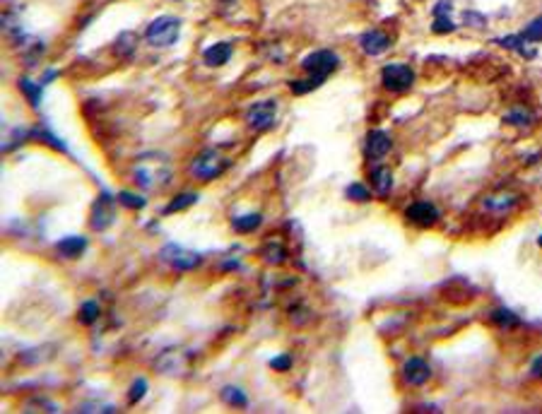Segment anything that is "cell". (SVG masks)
<instances>
[{
  "instance_id": "obj_12",
  "label": "cell",
  "mask_w": 542,
  "mask_h": 414,
  "mask_svg": "<svg viewBox=\"0 0 542 414\" xmlns=\"http://www.w3.org/2000/svg\"><path fill=\"white\" fill-rule=\"evenodd\" d=\"M234 49L229 41H220V44H212L210 49L202 51V60H205V65H210V68H222L224 63H229V58H232Z\"/></svg>"
},
{
  "instance_id": "obj_35",
  "label": "cell",
  "mask_w": 542,
  "mask_h": 414,
  "mask_svg": "<svg viewBox=\"0 0 542 414\" xmlns=\"http://www.w3.org/2000/svg\"><path fill=\"white\" fill-rule=\"evenodd\" d=\"M537 243H540V246H542V234H540V239H537Z\"/></svg>"
},
{
  "instance_id": "obj_26",
  "label": "cell",
  "mask_w": 542,
  "mask_h": 414,
  "mask_svg": "<svg viewBox=\"0 0 542 414\" xmlns=\"http://www.w3.org/2000/svg\"><path fill=\"white\" fill-rule=\"evenodd\" d=\"M513 202H516L513 195H492L487 200V207L489 210H497V212H508L513 207Z\"/></svg>"
},
{
  "instance_id": "obj_34",
  "label": "cell",
  "mask_w": 542,
  "mask_h": 414,
  "mask_svg": "<svg viewBox=\"0 0 542 414\" xmlns=\"http://www.w3.org/2000/svg\"><path fill=\"white\" fill-rule=\"evenodd\" d=\"M530 374L535 376V378H542V354L537 356L535 361H532V366H530Z\"/></svg>"
},
{
  "instance_id": "obj_22",
  "label": "cell",
  "mask_w": 542,
  "mask_h": 414,
  "mask_svg": "<svg viewBox=\"0 0 542 414\" xmlns=\"http://www.w3.org/2000/svg\"><path fill=\"white\" fill-rule=\"evenodd\" d=\"M499 46H504V49H511V51H518V53H523L526 58H532V51H526V39H523V34H513V36H504V39L497 41Z\"/></svg>"
},
{
  "instance_id": "obj_24",
  "label": "cell",
  "mask_w": 542,
  "mask_h": 414,
  "mask_svg": "<svg viewBox=\"0 0 542 414\" xmlns=\"http://www.w3.org/2000/svg\"><path fill=\"white\" fill-rule=\"evenodd\" d=\"M116 200H119L123 207H128V210H143V207L148 205V200H145L143 195L130 193V191H121L119 195H116Z\"/></svg>"
},
{
  "instance_id": "obj_7",
  "label": "cell",
  "mask_w": 542,
  "mask_h": 414,
  "mask_svg": "<svg viewBox=\"0 0 542 414\" xmlns=\"http://www.w3.org/2000/svg\"><path fill=\"white\" fill-rule=\"evenodd\" d=\"M405 217L410 219L412 224H417V227H434V224L439 222V210L432 205V202L427 200H417L412 202V205L405 210Z\"/></svg>"
},
{
  "instance_id": "obj_3",
  "label": "cell",
  "mask_w": 542,
  "mask_h": 414,
  "mask_svg": "<svg viewBox=\"0 0 542 414\" xmlns=\"http://www.w3.org/2000/svg\"><path fill=\"white\" fill-rule=\"evenodd\" d=\"M159 258H162L169 267H174V270H178V272L196 270V267L202 263L200 253L188 251V248L178 246V243H167V246L159 251Z\"/></svg>"
},
{
  "instance_id": "obj_9",
  "label": "cell",
  "mask_w": 542,
  "mask_h": 414,
  "mask_svg": "<svg viewBox=\"0 0 542 414\" xmlns=\"http://www.w3.org/2000/svg\"><path fill=\"white\" fill-rule=\"evenodd\" d=\"M403 376L410 385H424L429 378H432V366H429L424 359H419V356H412V359L405 361Z\"/></svg>"
},
{
  "instance_id": "obj_2",
  "label": "cell",
  "mask_w": 542,
  "mask_h": 414,
  "mask_svg": "<svg viewBox=\"0 0 542 414\" xmlns=\"http://www.w3.org/2000/svg\"><path fill=\"white\" fill-rule=\"evenodd\" d=\"M227 169H229V159L222 157L217 149H202V152L191 162V173L202 183L220 178Z\"/></svg>"
},
{
  "instance_id": "obj_21",
  "label": "cell",
  "mask_w": 542,
  "mask_h": 414,
  "mask_svg": "<svg viewBox=\"0 0 542 414\" xmlns=\"http://www.w3.org/2000/svg\"><path fill=\"white\" fill-rule=\"evenodd\" d=\"M135 46H138V36H135L133 32H123V34L116 39V53L128 58V56H133Z\"/></svg>"
},
{
  "instance_id": "obj_23",
  "label": "cell",
  "mask_w": 542,
  "mask_h": 414,
  "mask_svg": "<svg viewBox=\"0 0 542 414\" xmlns=\"http://www.w3.org/2000/svg\"><path fill=\"white\" fill-rule=\"evenodd\" d=\"M99 313H102V308H99L97 301H84V304L80 306V323H82V326H92V323H97Z\"/></svg>"
},
{
  "instance_id": "obj_11",
  "label": "cell",
  "mask_w": 542,
  "mask_h": 414,
  "mask_svg": "<svg viewBox=\"0 0 542 414\" xmlns=\"http://www.w3.org/2000/svg\"><path fill=\"white\" fill-rule=\"evenodd\" d=\"M114 222V210H111V197L108 195H102L97 200V205H94L92 210V229L94 232H104V229L108 227V224Z\"/></svg>"
},
{
  "instance_id": "obj_32",
  "label": "cell",
  "mask_w": 542,
  "mask_h": 414,
  "mask_svg": "<svg viewBox=\"0 0 542 414\" xmlns=\"http://www.w3.org/2000/svg\"><path fill=\"white\" fill-rule=\"evenodd\" d=\"M504 121H506V123H511V125H523V123H528V121H530V114H528V111H523V109H516V111H511V114L504 116Z\"/></svg>"
},
{
  "instance_id": "obj_33",
  "label": "cell",
  "mask_w": 542,
  "mask_h": 414,
  "mask_svg": "<svg viewBox=\"0 0 542 414\" xmlns=\"http://www.w3.org/2000/svg\"><path fill=\"white\" fill-rule=\"evenodd\" d=\"M453 5H451V0H439V5L434 8V17H441V15H451Z\"/></svg>"
},
{
  "instance_id": "obj_8",
  "label": "cell",
  "mask_w": 542,
  "mask_h": 414,
  "mask_svg": "<svg viewBox=\"0 0 542 414\" xmlns=\"http://www.w3.org/2000/svg\"><path fill=\"white\" fill-rule=\"evenodd\" d=\"M390 147H393V140L386 130H371L366 135V157L371 162H381L390 152Z\"/></svg>"
},
{
  "instance_id": "obj_17",
  "label": "cell",
  "mask_w": 542,
  "mask_h": 414,
  "mask_svg": "<svg viewBox=\"0 0 542 414\" xmlns=\"http://www.w3.org/2000/svg\"><path fill=\"white\" fill-rule=\"evenodd\" d=\"M198 197H200L198 193H181V195H176L167 207H164V215H174V212H181V210H188L191 205H196Z\"/></svg>"
},
{
  "instance_id": "obj_19",
  "label": "cell",
  "mask_w": 542,
  "mask_h": 414,
  "mask_svg": "<svg viewBox=\"0 0 542 414\" xmlns=\"http://www.w3.org/2000/svg\"><path fill=\"white\" fill-rule=\"evenodd\" d=\"M323 82H325V77H318V75H309L306 80H292L290 89L294 94H309V92H314V89H318Z\"/></svg>"
},
{
  "instance_id": "obj_18",
  "label": "cell",
  "mask_w": 542,
  "mask_h": 414,
  "mask_svg": "<svg viewBox=\"0 0 542 414\" xmlns=\"http://www.w3.org/2000/svg\"><path fill=\"white\" fill-rule=\"evenodd\" d=\"M261 253H263V258H266V263H270V265H282V263L287 260L285 246L277 243V241H268Z\"/></svg>"
},
{
  "instance_id": "obj_27",
  "label": "cell",
  "mask_w": 542,
  "mask_h": 414,
  "mask_svg": "<svg viewBox=\"0 0 542 414\" xmlns=\"http://www.w3.org/2000/svg\"><path fill=\"white\" fill-rule=\"evenodd\" d=\"M345 195L350 197V200H355V202H366L371 197V193H369V188L362 186V183H350V186H347V191H345Z\"/></svg>"
},
{
  "instance_id": "obj_15",
  "label": "cell",
  "mask_w": 542,
  "mask_h": 414,
  "mask_svg": "<svg viewBox=\"0 0 542 414\" xmlns=\"http://www.w3.org/2000/svg\"><path fill=\"white\" fill-rule=\"evenodd\" d=\"M492 323L497 328H502V330H513V328L521 326V318L508 308H497L492 310Z\"/></svg>"
},
{
  "instance_id": "obj_1",
  "label": "cell",
  "mask_w": 542,
  "mask_h": 414,
  "mask_svg": "<svg viewBox=\"0 0 542 414\" xmlns=\"http://www.w3.org/2000/svg\"><path fill=\"white\" fill-rule=\"evenodd\" d=\"M178 34H181V20L174 15H162L157 20H152L145 29V39L154 49H169L172 44H176Z\"/></svg>"
},
{
  "instance_id": "obj_28",
  "label": "cell",
  "mask_w": 542,
  "mask_h": 414,
  "mask_svg": "<svg viewBox=\"0 0 542 414\" xmlns=\"http://www.w3.org/2000/svg\"><path fill=\"white\" fill-rule=\"evenodd\" d=\"M145 393H148V380H145V378H135L133 385H130V390H128V402L130 404L140 402V400L145 398Z\"/></svg>"
},
{
  "instance_id": "obj_4",
  "label": "cell",
  "mask_w": 542,
  "mask_h": 414,
  "mask_svg": "<svg viewBox=\"0 0 542 414\" xmlns=\"http://www.w3.org/2000/svg\"><path fill=\"white\" fill-rule=\"evenodd\" d=\"M381 82L388 92L403 94L408 89H412L414 84V70L405 63H390L381 70Z\"/></svg>"
},
{
  "instance_id": "obj_25",
  "label": "cell",
  "mask_w": 542,
  "mask_h": 414,
  "mask_svg": "<svg viewBox=\"0 0 542 414\" xmlns=\"http://www.w3.org/2000/svg\"><path fill=\"white\" fill-rule=\"evenodd\" d=\"M20 89L27 94V97H30L32 106H34V109H39V101H41V82H39V84H34V82H32V80L20 77Z\"/></svg>"
},
{
  "instance_id": "obj_30",
  "label": "cell",
  "mask_w": 542,
  "mask_h": 414,
  "mask_svg": "<svg viewBox=\"0 0 542 414\" xmlns=\"http://www.w3.org/2000/svg\"><path fill=\"white\" fill-rule=\"evenodd\" d=\"M434 34H451L456 32V25L451 22L449 15H441V17H434V27H432Z\"/></svg>"
},
{
  "instance_id": "obj_5",
  "label": "cell",
  "mask_w": 542,
  "mask_h": 414,
  "mask_svg": "<svg viewBox=\"0 0 542 414\" xmlns=\"http://www.w3.org/2000/svg\"><path fill=\"white\" fill-rule=\"evenodd\" d=\"M275 116H277V101L275 99H263V101H256L253 106H248L246 125L258 130V133H263V130H270L275 125Z\"/></svg>"
},
{
  "instance_id": "obj_20",
  "label": "cell",
  "mask_w": 542,
  "mask_h": 414,
  "mask_svg": "<svg viewBox=\"0 0 542 414\" xmlns=\"http://www.w3.org/2000/svg\"><path fill=\"white\" fill-rule=\"evenodd\" d=\"M222 400L229 404V407H246V404H248L246 393H244L241 388H237V385H224V388H222Z\"/></svg>"
},
{
  "instance_id": "obj_13",
  "label": "cell",
  "mask_w": 542,
  "mask_h": 414,
  "mask_svg": "<svg viewBox=\"0 0 542 414\" xmlns=\"http://www.w3.org/2000/svg\"><path fill=\"white\" fill-rule=\"evenodd\" d=\"M56 248H58V253L63 258H80L84 251H87V239L84 236H65L60 239L58 243H56Z\"/></svg>"
},
{
  "instance_id": "obj_31",
  "label": "cell",
  "mask_w": 542,
  "mask_h": 414,
  "mask_svg": "<svg viewBox=\"0 0 542 414\" xmlns=\"http://www.w3.org/2000/svg\"><path fill=\"white\" fill-rule=\"evenodd\" d=\"M292 364H294L292 354H280V356H275V359H270V369L272 371H290Z\"/></svg>"
},
{
  "instance_id": "obj_16",
  "label": "cell",
  "mask_w": 542,
  "mask_h": 414,
  "mask_svg": "<svg viewBox=\"0 0 542 414\" xmlns=\"http://www.w3.org/2000/svg\"><path fill=\"white\" fill-rule=\"evenodd\" d=\"M261 224H263V217L258 212L241 215V217H232V227L237 229V232H241V234L256 232V229L261 227Z\"/></svg>"
},
{
  "instance_id": "obj_29",
  "label": "cell",
  "mask_w": 542,
  "mask_h": 414,
  "mask_svg": "<svg viewBox=\"0 0 542 414\" xmlns=\"http://www.w3.org/2000/svg\"><path fill=\"white\" fill-rule=\"evenodd\" d=\"M526 41H542V17H535L526 29L521 32Z\"/></svg>"
},
{
  "instance_id": "obj_14",
  "label": "cell",
  "mask_w": 542,
  "mask_h": 414,
  "mask_svg": "<svg viewBox=\"0 0 542 414\" xmlns=\"http://www.w3.org/2000/svg\"><path fill=\"white\" fill-rule=\"evenodd\" d=\"M371 178V186H374V191L379 193V195H388L390 188H393V173H390L388 167H374L369 173Z\"/></svg>"
},
{
  "instance_id": "obj_6",
  "label": "cell",
  "mask_w": 542,
  "mask_h": 414,
  "mask_svg": "<svg viewBox=\"0 0 542 414\" xmlns=\"http://www.w3.org/2000/svg\"><path fill=\"white\" fill-rule=\"evenodd\" d=\"M301 68L306 70L309 75H318V77H328L333 70L340 68V56L335 51H328V49H320L314 51L311 56H306L301 60Z\"/></svg>"
},
{
  "instance_id": "obj_10",
  "label": "cell",
  "mask_w": 542,
  "mask_h": 414,
  "mask_svg": "<svg viewBox=\"0 0 542 414\" xmlns=\"http://www.w3.org/2000/svg\"><path fill=\"white\" fill-rule=\"evenodd\" d=\"M360 49L369 56H381L390 49V36L379 29L364 32V34L360 36Z\"/></svg>"
}]
</instances>
